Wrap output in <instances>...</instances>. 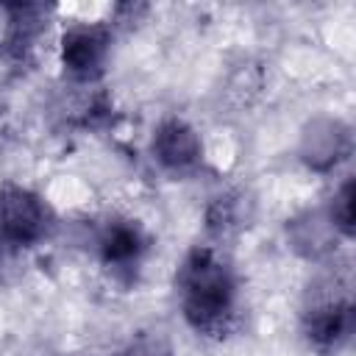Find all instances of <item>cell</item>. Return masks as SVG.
I'll return each instance as SVG.
<instances>
[{
    "instance_id": "cell-5",
    "label": "cell",
    "mask_w": 356,
    "mask_h": 356,
    "mask_svg": "<svg viewBox=\"0 0 356 356\" xmlns=\"http://www.w3.org/2000/svg\"><path fill=\"white\" fill-rule=\"evenodd\" d=\"M153 159L170 172H189L203 161L200 134L184 117H164L150 139Z\"/></svg>"
},
{
    "instance_id": "cell-6",
    "label": "cell",
    "mask_w": 356,
    "mask_h": 356,
    "mask_svg": "<svg viewBox=\"0 0 356 356\" xmlns=\"http://www.w3.org/2000/svg\"><path fill=\"white\" fill-rule=\"evenodd\" d=\"M303 325L312 342L317 345H337L350 334L353 325V309H350V298L348 295H323L317 298L306 314H303Z\"/></svg>"
},
{
    "instance_id": "cell-4",
    "label": "cell",
    "mask_w": 356,
    "mask_h": 356,
    "mask_svg": "<svg viewBox=\"0 0 356 356\" xmlns=\"http://www.w3.org/2000/svg\"><path fill=\"white\" fill-rule=\"evenodd\" d=\"M95 248L108 270L131 273L142 264V256L147 253V234L131 217H108L95 234Z\"/></svg>"
},
{
    "instance_id": "cell-8",
    "label": "cell",
    "mask_w": 356,
    "mask_h": 356,
    "mask_svg": "<svg viewBox=\"0 0 356 356\" xmlns=\"http://www.w3.org/2000/svg\"><path fill=\"white\" fill-rule=\"evenodd\" d=\"M303 139H306L303 156H306V161H309L312 167H317V170L337 164V159L348 150V128H339L337 120L314 122L312 131H309Z\"/></svg>"
},
{
    "instance_id": "cell-1",
    "label": "cell",
    "mask_w": 356,
    "mask_h": 356,
    "mask_svg": "<svg viewBox=\"0 0 356 356\" xmlns=\"http://www.w3.org/2000/svg\"><path fill=\"white\" fill-rule=\"evenodd\" d=\"M178 306L186 325L203 337H225L239 320V278L231 261L211 245L195 248L175 275Z\"/></svg>"
},
{
    "instance_id": "cell-2",
    "label": "cell",
    "mask_w": 356,
    "mask_h": 356,
    "mask_svg": "<svg viewBox=\"0 0 356 356\" xmlns=\"http://www.w3.org/2000/svg\"><path fill=\"white\" fill-rule=\"evenodd\" d=\"M56 214L50 203L19 184L0 186V245L11 253L33 248L50 236Z\"/></svg>"
},
{
    "instance_id": "cell-7",
    "label": "cell",
    "mask_w": 356,
    "mask_h": 356,
    "mask_svg": "<svg viewBox=\"0 0 356 356\" xmlns=\"http://www.w3.org/2000/svg\"><path fill=\"white\" fill-rule=\"evenodd\" d=\"M8 25H6V36H3V53L14 61H25L33 50L36 42L44 31L42 14L44 8L39 6H14L8 8Z\"/></svg>"
},
{
    "instance_id": "cell-3",
    "label": "cell",
    "mask_w": 356,
    "mask_h": 356,
    "mask_svg": "<svg viewBox=\"0 0 356 356\" xmlns=\"http://www.w3.org/2000/svg\"><path fill=\"white\" fill-rule=\"evenodd\" d=\"M111 53V28L103 22H72L61 36V64L81 81L92 83L100 78Z\"/></svg>"
},
{
    "instance_id": "cell-9",
    "label": "cell",
    "mask_w": 356,
    "mask_h": 356,
    "mask_svg": "<svg viewBox=\"0 0 356 356\" xmlns=\"http://www.w3.org/2000/svg\"><path fill=\"white\" fill-rule=\"evenodd\" d=\"M328 222L342 236H350L353 231V181L350 178L334 192L331 206H328Z\"/></svg>"
}]
</instances>
